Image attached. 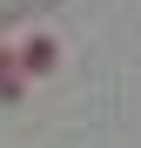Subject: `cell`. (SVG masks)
I'll list each match as a JSON object with an SVG mask.
<instances>
[{
  "mask_svg": "<svg viewBox=\"0 0 141 148\" xmlns=\"http://www.w3.org/2000/svg\"><path fill=\"white\" fill-rule=\"evenodd\" d=\"M54 67H61V40L47 27H34L27 40L14 47V74H20V81H40V74H54Z\"/></svg>",
  "mask_w": 141,
  "mask_h": 148,
  "instance_id": "6da1fadb",
  "label": "cell"
}]
</instances>
